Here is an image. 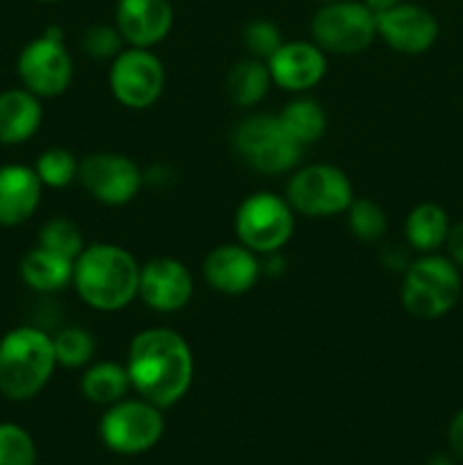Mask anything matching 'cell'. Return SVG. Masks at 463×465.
Wrapping results in <instances>:
<instances>
[{"mask_svg":"<svg viewBox=\"0 0 463 465\" xmlns=\"http://www.w3.org/2000/svg\"><path fill=\"white\" fill-rule=\"evenodd\" d=\"M132 391L159 409H171L189 393L195 359L189 341L171 327H148L134 334L125 357Z\"/></svg>","mask_w":463,"mask_h":465,"instance_id":"6da1fadb","label":"cell"},{"mask_svg":"<svg viewBox=\"0 0 463 465\" xmlns=\"http://www.w3.org/2000/svg\"><path fill=\"white\" fill-rule=\"evenodd\" d=\"M141 266L134 254L118 243H86L73 262L71 286L77 298L100 313H116L139 300Z\"/></svg>","mask_w":463,"mask_h":465,"instance_id":"7a4b0ae2","label":"cell"},{"mask_svg":"<svg viewBox=\"0 0 463 465\" xmlns=\"http://www.w3.org/2000/svg\"><path fill=\"white\" fill-rule=\"evenodd\" d=\"M53 336L36 325H18L0 339V395L27 402L48 386L57 371Z\"/></svg>","mask_w":463,"mask_h":465,"instance_id":"3957f363","label":"cell"},{"mask_svg":"<svg viewBox=\"0 0 463 465\" xmlns=\"http://www.w3.org/2000/svg\"><path fill=\"white\" fill-rule=\"evenodd\" d=\"M461 272L448 254H418L402 272V307L418 321H438L448 316L461 300Z\"/></svg>","mask_w":463,"mask_h":465,"instance_id":"277c9868","label":"cell"},{"mask_svg":"<svg viewBox=\"0 0 463 465\" xmlns=\"http://www.w3.org/2000/svg\"><path fill=\"white\" fill-rule=\"evenodd\" d=\"M232 145L241 162L263 175H286L302 162L304 150L277 114H250L236 123L232 132Z\"/></svg>","mask_w":463,"mask_h":465,"instance_id":"5b68a950","label":"cell"},{"mask_svg":"<svg viewBox=\"0 0 463 465\" xmlns=\"http://www.w3.org/2000/svg\"><path fill=\"white\" fill-rule=\"evenodd\" d=\"M284 198L295 216L334 218L348 212L354 195L348 173L334 163H304L291 173Z\"/></svg>","mask_w":463,"mask_h":465,"instance_id":"8992f818","label":"cell"},{"mask_svg":"<svg viewBox=\"0 0 463 465\" xmlns=\"http://www.w3.org/2000/svg\"><path fill=\"white\" fill-rule=\"evenodd\" d=\"M234 232L236 241L259 257L281 252L295 232V212L284 195L275 191H254L236 207Z\"/></svg>","mask_w":463,"mask_h":465,"instance_id":"52a82bcc","label":"cell"},{"mask_svg":"<svg viewBox=\"0 0 463 465\" xmlns=\"http://www.w3.org/2000/svg\"><path fill=\"white\" fill-rule=\"evenodd\" d=\"M73 54L68 53L64 41L62 27L50 25L27 41L16 57V75L21 86L36 95V98H59L71 89Z\"/></svg>","mask_w":463,"mask_h":465,"instance_id":"ba28073f","label":"cell"},{"mask_svg":"<svg viewBox=\"0 0 463 465\" xmlns=\"http://www.w3.org/2000/svg\"><path fill=\"white\" fill-rule=\"evenodd\" d=\"M377 39V16L363 0L320 5L311 18V41L325 54L352 57Z\"/></svg>","mask_w":463,"mask_h":465,"instance_id":"9c48e42d","label":"cell"},{"mask_svg":"<svg viewBox=\"0 0 463 465\" xmlns=\"http://www.w3.org/2000/svg\"><path fill=\"white\" fill-rule=\"evenodd\" d=\"M163 409L154 407L143 398H125L107 407L98 425L104 448L123 457H136L162 440L166 422Z\"/></svg>","mask_w":463,"mask_h":465,"instance_id":"30bf717a","label":"cell"},{"mask_svg":"<svg viewBox=\"0 0 463 465\" xmlns=\"http://www.w3.org/2000/svg\"><path fill=\"white\" fill-rule=\"evenodd\" d=\"M109 91L125 109L143 112L157 104L166 89V68L153 48L125 45L109 62Z\"/></svg>","mask_w":463,"mask_h":465,"instance_id":"8fae6325","label":"cell"},{"mask_svg":"<svg viewBox=\"0 0 463 465\" xmlns=\"http://www.w3.org/2000/svg\"><path fill=\"white\" fill-rule=\"evenodd\" d=\"M77 182L100 204L123 207L145 186L143 168L121 153H94L80 159Z\"/></svg>","mask_w":463,"mask_h":465,"instance_id":"7c38bea8","label":"cell"},{"mask_svg":"<svg viewBox=\"0 0 463 465\" xmlns=\"http://www.w3.org/2000/svg\"><path fill=\"white\" fill-rule=\"evenodd\" d=\"M193 272L175 257H154L141 266L139 300L154 313H177L191 302Z\"/></svg>","mask_w":463,"mask_h":465,"instance_id":"4fadbf2b","label":"cell"},{"mask_svg":"<svg viewBox=\"0 0 463 465\" xmlns=\"http://www.w3.org/2000/svg\"><path fill=\"white\" fill-rule=\"evenodd\" d=\"M375 16L377 36L399 54H409V57L425 54L438 41L440 27L436 16L429 9L411 3V0L393 9H386L381 14H375Z\"/></svg>","mask_w":463,"mask_h":465,"instance_id":"5bb4252c","label":"cell"},{"mask_svg":"<svg viewBox=\"0 0 463 465\" xmlns=\"http://www.w3.org/2000/svg\"><path fill=\"white\" fill-rule=\"evenodd\" d=\"M261 277V257L243 243H221L202 262V280L221 295H245Z\"/></svg>","mask_w":463,"mask_h":465,"instance_id":"9a60e30c","label":"cell"},{"mask_svg":"<svg viewBox=\"0 0 463 465\" xmlns=\"http://www.w3.org/2000/svg\"><path fill=\"white\" fill-rule=\"evenodd\" d=\"M272 86L289 94H307L322 82L327 73V54L313 41H284L268 59Z\"/></svg>","mask_w":463,"mask_h":465,"instance_id":"2e32d148","label":"cell"},{"mask_svg":"<svg viewBox=\"0 0 463 465\" xmlns=\"http://www.w3.org/2000/svg\"><path fill=\"white\" fill-rule=\"evenodd\" d=\"M175 9L171 0H116L113 25L121 32L125 45L154 48L172 30Z\"/></svg>","mask_w":463,"mask_h":465,"instance_id":"e0dca14e","label":"cell"},{"mask_svg":"<svg viewBox=\"0 0 463 465\" xmlns=\"http://www.w3.org/2000/svg\"><path fill=\"white\" fill-rule=\"evenodd\" d=\"M44 184L25 163L0 166V227H18L36 213Z\"/></svg>","mask_w":463,"mask_h":465,"instance_id":"ac0fdd59","label":"cell"},{"mask_svg":"<svg viewBox=\"0 0 463 465\" xmlns=\"http://www.w3.org/2000/svg\"><path fill=\"white\" fill-rule=\"evenodd\" d=\"M44 125V104L25 86L0 91V145H23Z\"/></svg>","mask_w":463,"mask_h":465,"instance_id":"d6986e66","label":"cell"},{"mask_svg":"<svg viewBox=\"0 0 463 465\" xmlns=\"http://www.w3.org/2000/svg\"><path fill=\"white\" fill-rule=\"evenodd\" d=\"M18 272H21L23 284L34 293H57L71 284L73 262L41 245H34L23 254Z\"/></svg>","mask_w":463,"mask_h":465,"instance_id":"ffe728a7","label":"cell"},{"mask_svg":"<svg viewBox=\"0 0 463 465\" xmlns=\"http://www.w3.org/2000/svg\"><path fill=\"white\" fill-rule=\"evenodd\" d=\"M448 212L438 203H420L404 218V241L418 254L438 252L449 234Z\"/></svg>","mask_w":463,"mask_h":465,"instance_id":"44dd1931","label":"cell"},{"mask_svg":"<svg viewBox=\"0 0 463 465\" xmlns=\"http://www.w3.org/2000/svg\"><path fill=\"white\" fill-rule=\"evenodd\" d=\"M80 391L89 402L100 404V407H112V404L125 400L132 391L125 361L121 363L113 359L91 361L89 366L82 368Z\"/></svg>","mask_w":463,"mask_h":465,"instance_id":"7402d4cb","label":"cell"},{"mask_svg":"<svg viewBox=\"0 0 463 465\" xmlns=\"http://www.w3.org/2000/svg\"><path fill=\"white\" fill-rule=\"evenodd\" d=\"M227 95L241 109H252L261 103L271 91L272 80L268 64L261 59H239L227 73Z\"/></svg>","mask_w":463,"mask_h":465,"instance_id":"603a6c76","label":"cell"},{"mask_svg":"<svg viewBox=\"0 0 463 465\" xmlns=\"http://www.w3.org/2000/svg\"><path fill=\"white\" fill-rule=\"evenodd\" d=\"M277 118L284 125V130L302 148H309V145L316 143L327 130L325 109H322L320 103H316L313 98H307V95H298L295 100H291L284 109L277 112Z\"/></svg>","mask_w":463,"mask_h":465,"instance_id":"cb8c5ba5","label":"cell"},{"mask_svg":"<svg viewBox=\"0 0 463 465\" xmlns=\"http://www.w3.org/2000/svg\"><path fill=\"white\" fill-rule=\"evenodd\" d=\"M54 357L59 368H86L95 357V339L80 325H68L53 336Z\"/></svg>","mask_w":463,"mask_h":465,"instance_id":"d4e9b609","label":"cell"},{"mask_svg":"<svg viewBox=\"0 0 463 465\" xmlns=\"http://www.w3.org/2000/svg\"><path fill=\"white\" fill-rule=\"evenodd\" d=\"M34 173L39 175L44 189H66L73 182H77L80 173V159L68 148H45L34 159Z\"/></svg>","mask_w":463,"mask_h":465,"instance_id":"484cf974","label":"cell"},{"mask_svg":"<svg viewBox=\"0 0 463 465\" xmlns=\"http://www.w3.org/2000/svg\"><path fill=\"white\" fill-rule=\"evenodd\" d=\"M36 245L75 262V259L80 257L82 250L86 248V241L75 221L64 216H54L41 225L39 236H36Z\"/></svg>","mask_w":463,"mask_h":465,"instance_id":"4316f807","label":"cell"},{"mask_svg":"<svg viewBox=\"0 0 463 465\" xmlns=\"http://www.w3.org/2000/svg\"><path fill=\"white\" fill-rule=\"evenodd\" d=\"M345 216H348V227L352 236L363 243L381 241L389 232V216H386L384 207L370 198H354Z\"/></svg>","mask_w":463,"mask_h":465,"instance_id":"83f0119b","label":"cell"},{"mask_svg":"<svg viewBox=\"0 0 463 465\" xmlns=\"http://www.w3.org/2000/svg\"><path fill=\"white\" fill-rule=\"evenodd\" d=\"M0 465H36V445L25 427L0 422Z\"/></svg>","mask_w":463,"mask_h":465,"instance_id":"f1b7e54d","label":"cell"},{"mask_svg":"<svg viewBox=\"0 0 463 465\" xmlns=\"http://www.w3.org/2000/svg\"><path fill=\"white\" fill-rule=\"evenodd\" d=\"M241 36H243L248 57L261 59V62H268L275 54V50L284 44L280 25L271 21V18H254V21H250L243 27V35Z\"/></svg>","mask_w":463,"mask_h":465,"instance_id":"f546056e","label":"cell"},{"mask_svg":"<svg viewBox=\"0 0 463 465\" xmlns=\"http://www.w3.org/2000/svg\"><path fill=\"white\" fill-rule=\"evenodd\" d=\"M80 45L91 59H98V62L107 59V62H112L125 48V41H123L121 32H118L113 23H95V25H89L82 32Z\"/></svg>","mask_w":463,"mask_h":465,"instance_id":"4dcf8cb0","label":"cell"},{"mask_svg":"<svg viewBox=\"0 0 463 465\" xmlns=\"http://www.w3.org/2000/svg\"><path fill=\"white\" fill-rule=\"evenodd\" d=\"M411 252L413 250L409 248L407 243L404 245H384V250H381V262H384V266L390 268V271L404 272L409 268V263L413 262Z\"/></svg>","mask_w":463,"mask_h":465,"instance_id":"1f68e13d","label":"cell"},{"mask_svg":"<svg viewBox=\"0 0 463 465\" xmlns=\"http://www.w3.org/2000/svg\"><path fill=\"white\" fill-rule=\"evenodd\" d=\"M448 443L454 459H457V461H463V409H458L452 416V420H449Z\"/></svg>","mask_w":463,"mask_h":465,"instance_id":"d6a6232c","label":"cell"},{"mask_svg":"<svg viewBox=\"0 0 463 465\" xmlns=\"http://www.w3.org/2000/svg\"><path fill=\"white\" fill-rule=\"evenodd\" d=\"M445 248H448V257L463 271V221L452 223Z\"/></svg>","mask_w":463,"mask_h":465,"instance_id":"836d02e7","label":"cell"},{"mask_svg":"<svg viewBox=\"0 0 463 465\" xmlns=\"http://www.w3.org/2000/svg\"><path fill=\"white\" fill-rule=\"evenodd\" d=\"M363 3H366L375 14H381L386 12V9H393L398 7V5L407 3V0H363Z\"/></svg>","mask_w":463,"mask_h":465,"instance_id":"e575fe53","label":"cell"},{"mask_svg":"<svg viewBox=\"0 0 463 465\" xmlns=\"http://www.w3.org/2000/svg\"><path fill=\"white\" fill-rule=\"evenodd\" d=\"M425 465H457V459H454L452 452H436L427 459Z\"/></svg>","mask_w":463,"mask_h":465,"instance_id":"d590c367","label":"cell"},{"mask_svg":"<svg viewBox=\"0 0 463 465\" xmlns=\"http://www.w3.org/2000/svg\"><path fill=\"white\" fill-rule=\"evenodd\" d=\"M316 3H320V5H327V3H336V0H316Z\"/></svg>","mask_w":463,"mask_h":465,"instance_id":"8d00e7d4","label":"cell"},{"mask_svg":"<svg viewBox=\"0 0 463 465\" xmlns=\"http://www.w3.org/2000/svg\"><path fill=\"white\" fill-rule=\"evenodd\" d=\"M39 3H59V0H39Z\"/></svg>","mask_w":463,"mask_h":465,"instance_id":"74e56055","label":"cell"}]
</instances>
